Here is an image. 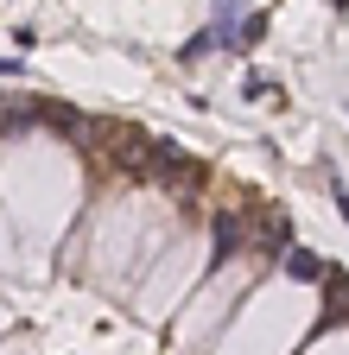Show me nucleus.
Instances as JSON below:
<instances>
[{
	"label": "nucleus",
	"instance_id": "obj_1",
	"mask_svg": "<svg viewBox=\"0 0 349 355\" xmlns=\"http://www.w3.org/2000/svg\"><path fill=\"white\" fill-rule=\"evenodd\" d=\"M260 32H267V19H260V13H241V7H216V13H210V26H203V32L185 44V58H210L216 44H223V51H248V44H254Z\"/></svg>",
	"mask_w": 349,
	"mask_h": 355
},
{
	"label": "nucleus",
	"instance_id": "obj_2",
	"mask_svg": "<svg viewBox=\"0 0 349 355\" xmlns=\"http://www.w3.org/2000/svg\"><path fill=\"white\" fill-rule=\"evenodd\" d=\"M280 273H286V279H305V286H318V279H324V260H318L312 248H286Z\"/></svg>",
	"mask_w": 349,
	"mask_h": 355
},
{
	"label": "nucleus",
	"instance_id": "obj_3",
	"mask_svg": "<svg viewBox=\"0 0 349 355\" xmlns=\"http://www.w3.org/2000/svg\"><path fill=\"white\" fill-rule=\"evenodd\" d=\"M235 248H241V216H235V209H223V216H216V254H210V266L235 260Z\"/></svg>",
	"mask_w": 349,
	"mask_h": 355
},
{
	"label": "nucleus",
	"instance_id": "obj_4",
	"mask_svg": "<svg viewBox=\"0 0 349 355\" xmlns=\"http://www.w3.org/2000/svg\"><path fill=\"white\" fill-rule=\"evenodd\" d=\"M330 191H337V209H343V222H349V184H343V178H330Z\"/></svg>",
	"mask_w": 349,
	"mask_h": 355
},
{
	"label": "nucleus",
	"instance_id": "obj_5",
	"mask_svg": "<svg viewBox=\"0 0 349 355\" xmlns=\"http://www.w3.org/2000/svg\"><path fill=\"white\" fill-rule=\"evenodd\" d=\"M19 70H26L19 58H0V76H19Z\"/></svg>",
	"mask_w": 349,
	"mask_h": 355
}]
</instances>
